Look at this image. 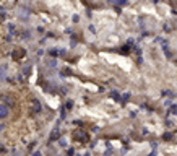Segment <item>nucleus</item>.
Listing matches in <instances>:
<instances>
[{
	"mask_svg": "<svg viewBox=\"0 0 177 156\" xmlns=\"http://www.w3.org/2000/svg\"><path fill=\"white\" fill-rule=\"evenodd\" d=\"M7 116V109L3 106H0V117H5Z\"/></svg>",
	"mask_w": 177,
	"mask_h": 156,
	"instance_id": "obj_1",
	"label": "nucleus"
}]
</instances>
